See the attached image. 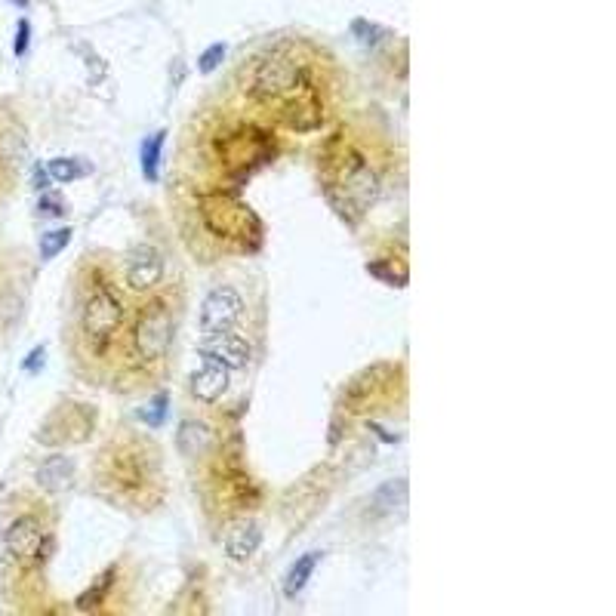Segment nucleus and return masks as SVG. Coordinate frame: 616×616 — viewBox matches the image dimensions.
<instances>
[{"label":"nucleus","instance_id":"obj_1","mask_svg":"<svg viewBox=\"0 0 616 616\" xmlns=\"http://www.w3.org/2000/svg\"><path fill=\"white\" fill-rule=\"evenodd\" d=\"M93 469L96 490L114 506L151 512L164 503V459L158 447L136 432L108 438Z\"/></svg>","mask_w":616,"mask_h":616},{"label":"nucleus","instance_id":"obj_2","mask_svg":"<svg viewBox=\"0 0 616 616\" xmlns=\"http://www.w3.org/2000/svg\"><path fill=\"white\" fill-rule=\"evenodd\" d=\"M130 321L127 290L114 278V268L105 259H84L77 275L74 296V330L77 349L93 361H108L124 342Z\"/></svg>","mask_w":616,"mask_h":616},{"label":"nucleus","instance_id":"obj_3","mask_svg":"<svg viewBox=\"0 0 616 616\" xmlns=\"http://www.w3.org/2000/svg\"><path fill=\"white\" fill-rule=\"evenodd\" d=\"M176 324H179V299L173 290H154L148 296H139V305L130 312L127 330H124V352L139 367H158L167 361L176 342Z\"/></svg>","mask_w":616,"mask_h":616},{"label":"nucleus","instance_id":"obj_4","mask_svg":"<svg viewBox=\"0 0 616 616\" xmlns=\"http://www.w3.org/2000/svg\"><path fill=\"white\" fill-rule=\"evenodd\" d=\"M321 173L330 182V195L336 204H349L355 213H364L379 198V173L367 151L349 142L345 136H336L321 151Z\"/></svg>","mask_w":616,"mask_h":616},{"label":"nucleus","instance_id":"obj_5","mask_svg":"<svg viewBox=\"0 0 616 616\" xmlns=\"http://www.w3.org/2000/svg\"><path fill=\"white\" fill-rule=\"evenodd\" d=\"M4 558L19 576H37L53 552V524L50 512L37 503L19 506L4 524Z\"/></svg>","mask_w":616,"mask_h":616},{"label":"nucleus","instance_id":"obj_6","mask_svg":"<svg viewBox=\"0 0 616 616\" xmlns=\"http://www.w3.org/2000/svg\"><path fill=\"white\" fill-rule=\"evenodd\" d=\"M308 87H312L308 84V71L290 53H278V50L250 59V65L241 74L244 96L256 105L275 108V114Z\"/></svg>","mask_w":616,"mask_h":616},{"label":"nucleus","instance_id":"obj_7","mask_svg":"<svg viewBox=\"0 0 616 616\" xmlns=\"http://www.w3.org/2000/svg\"><path fill=\"white\" fill-rule=\"evenodd\" d=\"M213 161L219 164L222 173H247L253 167H262L268 154L275 151V139L268 136L259 124L250 121H235L216 130L210 139Z\"/></svg>","mask_w":616,"mask_h":616},{"label":"nucleus","instance_id":"obj_8","mask_svg":"<svg viewBox=\"0 0 616 616\" xmlns=\"http://www.w3.org/2000/svg\"><path fill=\"white\" fill-rule=\"evenodd\" d=\"M207 475L213 478L207 496L213 499V509L222 515H241L262 499L259 487L244 469V462L235 459V453H222L213 462H207Z\"/></svg>","mask_w":616,"mask_h":616},{"label":"nucleus","instance_id":"obj_9","mask_svg":"<svg viewBox=\"0 0 616 616\" xmlns=\"http://www.w3.org/2000/svg\"><path fill=\"white\" fill-rule=\"evenodd\" d=\"M201 219L207 222L210 235L222 244L253 250V244L259 241V219L244 201L231 195L201 198Z\"/></svg>","mask_w":616,"mask_h":616},{"label":"nucleus","instance_id":"obj_10","mask_svg":"<svg viewBox=\"0 0 616 616\" xmlns=\"http://www.w3.org/2000/svg\"><path fill=\"white\" fill-rule=\"evenodd\" d=\"M167 278V262L151 244H136L121 256L118 281L127 290V296H148Z\"/></svg>","mask_w":616,"mask_h":616},{"label":"nucleus","instance_id":"obj_11","mask_svg":"<svg viewBox=\"0 0 616 616\" xmlns=\"http://www.w3.org/2000/svg\"><path fill=\"white\" fill-rule=\"evenodd\" d=\"M247 318V302L235 287H213L201 302V327L204 333L235 330Z\"/></svg>","mask_w":616,"mask_h":616},{"label":"nucleus","instance_id":"obj_12","mask_svg":"<svg viewBox=\"0 0 616 616\" xmlns=\"http://www.w3.org/2000/svg\"><path fill=\"white\" fill-rule=\"evenodd\" d=\"M198 355L204 361H219L228 370H247L253 361V345L247 336H241L238 330H216L207 333V339L198 345Z\"/></svg>","mask_w":616,"mask_h":616},{"label":"nucleus","instance_id":"obj_13","mask_svg":"<svg viewBox=\"0 0 616 616\" xmlns=\"http://www.w3.org/2000/svg\"><path fill=\"white\" fill-rule=\"evenodd\" d=\"M191 398L201 404H219L231 389V370L219 361H204L188 379Z\"/></svg>","mask_w":616,"mask_h":616},{"label":"nucleus","instance_id":"obj_14","mask_svg":"<svg viewBox=\"0 0 616 616\" xmlns=\"http://www.w3.org/2000/svg\"><path fill=\"white\" fill-rule=\"evenodd\" d=\"M71 484H74V459L56 453V456H47L41 466H37V487H41L44 493L56 496V493H65Z\"/></svg>","mask_w":616,"mask_h":616},{"label":"nucleus","instance_id":"obj_15","mask_svg":"<svg viewBox=\"0 0 616 616\" xmlns=\"http://www.w3.org/2000/svg\"><path fill=\"white\" fill-rule=\"evenodd\" d=\"M262 546V530L259 524L253 521H244V524H235L231 533L225 536V558L235 561V564H247Z\"/></svg>","mask_w":616,"mask_h":616},{"label":"nucleus","instance_id":"obj_16","mask_svg":"<svg viewBox=\"0 0 616 616\" xmlns=\"http://www.w3.org/2000/svg\"><path fill=\"white\" fill-rule=\"evenodd\" d=\"M213 441H216L213 429L207 426L204 419H198V416L185 419L182 426H179V450L185 456H204V453H210Z\"/></svg>","mask_w":616,"mask_h":616},{"label":"nucleus","instance_id":"obj_17","mask_svg":"<svg viewBox=\"0 0 616 616\" xmlns=\"http://www.w3.org/2000/svg\"><path fill=\"white\" fill-rule=\"evenodd\" d=\"M321 558H324L321 552H312V555L296 558V564L287 570V580H284V595H287V598H296V595L305 592V586L312 583V576H315Z\"/></svg>","mask_w":616,"mask_h":616},{"label":"nucleus","instance_id":"obj_18","mask_svg":"<svg viewBox=\"0 0 616 616\" xmlns=\"http://www.w3.org/2000/svg\"><path fill=\"white\" fill-rule=\"evenodd\" d=\"M161 148H164V133H154V136H148L142 142V170H145V179H158Z\"/></svg>","mask_w":616,"mask_h":616},{"label":"nucleus","instance_id":"obj_19","mask_svg":"<svg viewBox=\"0 0 616 616\" xmlns=\"http://www.w3.org/2000/svg\"><path fill=\"white\" fill-rule=\"evenodd\" d=\"M373 499H376V506H382V509H401L407 503V481L395 478L389 484H382Z\"/></svg>","mask_w":616,"mask_h":616},{"label":"nucleus","instance_id":"obj_20","mask_svg":"<svg viewBox=\"0 0 616 616\" xmlns=\"http://www.w3.org/2000/svg\"><path fill=\"white\" fill-rule=\"evenodd\" d=\"M47 173L53 182H74V179L84 176V164L74 161V158H56L47 164Z\"/></svg>","mask_w":616,"mask_h":616},{"label":"nucleus","instance_id":"obj_21","mask_svg":"<svg viewBox=\"0 0 616 616\" xmlns=\"http://www.w3.org/2000/svg\"><path fill=\"white\" fill-rule=\"evenodd\" d=\"M68 241H71V228L65 225V228H56V231H47V235L41 238V259H56L65 247H68Z\"/></svg>","mask_w":616,"mask_h":616},{"label":"nucleus","instance_id":"obj_22","mask_svg":"<svg viewBox=\"0 0 616 616\" xmlns=\"http://www.w3.org/2000/svg\"><path fill=\"white\" fill-rule=\"evenodd\" d=\"M167 410H170V398H167V395H154V398L139 410V416L148 422V426H164V422H167Z\"/></svg>","mask_w":616,"mask_h":616},{"label":"nucleus","instance_id":"obj_23","mask_svg":"<svg viewBox=\"0 0 616 616\" xmlns=\"http://www.w3.org/2000/svg\"><path fill=\"white\" fill-rule=\"evenodd\" d=\"M111 583H114V573L108 570V573H102L99 576V580H96V586L81 598V601H77V607H84V610H93L96 604H99V598H105L108 592H111Z\"/></svg>","mask_w":616,"mask_h":616},{"label":"nucleus","instance_id":"obj_24","mask_svg":"<svg viewBox=\"0 0 616 616\" xmlns=\"http://www.w3.org/2000/svg\"><path fill=\"white\" fill-rule=\"evenodd\" d=\"M19 158H22V148H7L0 142V179H16V167H19Z\"/></svg>","mask_w":616,"mask_h":616},{"label":"nucleus","instance_id":"obj_25","mask_svg":"<svg viewBox=\"0 0 616 616\" xmlns=\"http://www.w3.org/2000/svg\"><path fill=\"white\" fill-rule=\"evenodd\" d=\"M222 56H225V44H213L201 59H198V68H201V74H210L213 68H219V62H222Z\"/></svg>","mask_w":616,"mask_h":616},{"label":"nucleus","instance_id":"obj_26","mask_svg":"<svg viewBox=\"0 0 616 616\" xmlns=\"http://www.w3.org/2000/svg\"><path fill=\"white\" fill-rule=\"evenodd\" d=\"M44 361H47V349H44V345H37V349L22 361V370H28V373H41Z\"/></svg>","mask_w":616,"mask_h":616},{"label":"nucleus","instance_id":"obj_27","mask_svg":"<svg viewBox=\"0 0 616 616\" xmlns=\"http://www.w3.org/2000/svg\"><path fill=\"white\" fill-rule=\"evenodd\" d=\"M28 41H31V25H28V19H22V22H19V34H16V44H13L16 56H25Z\"/></svg>","mask_w":616,"mask_h":616},{"label":"nucleus","instance_id":"obj_28","mask_svg":"<svg viewBox=\"0 0 616 616\" xmlns=\"http://www.w3.org/2000/svg\"><path fill=\"white\" fill-rule=\"evenodd\" d=\"M41 213H44V216H62V213H65V204L59 201V195H44V198H41Z\"/></svg>","mask_w":616,"mask_h":616},{"label":"nucleus","instance_id":"obj_29","mask_svg":"<svg viewBox=\"0 0 616 616\" xmlns=\"http://www.w3.org/2000/svg\"><path fill=\"white\" fill-rule=\"evenodd\" d=\"M47 182H50V173H47L44 167H37V173H34V185H37V188H44Z\"/></svg>","mask_w":616,"mask_h":616},{"label":"nucleus","instance_id":"obj_30","mask_svg":"<svg viewBox=\"0 0 616 616\" xmlns=\"http://www.w3.org/2000/svg\"><path fill=\"white\" fill-rule=\"evenodd\" d=\"M13 4H19V7H25V4H28V0H13Z\"/></svg>","mask_w":616,"mask_h":616}]
</instances>
